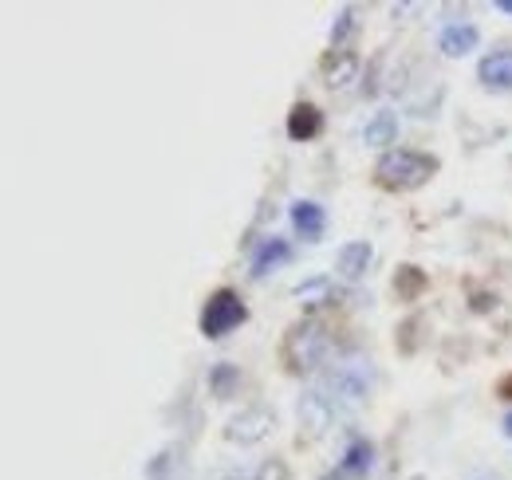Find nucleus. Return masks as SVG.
I'll list each match as a JSON object with an SVG mask.
<instances>
[{
  "label": "nucleus",
  "instance_id": "5",
  "mask_svg": "<svg viewBox=\"0 0 512 480\" xmlns=\"http://www.w3.org/2000/svg\"><path fill=\"white\" fill-rule=\"evenodd\" d=\"M272 429H276V414L268 406H245L241 414H233V418L225 421V441L241 445V449H253Z\"/></svg>",
  "mask_w": 512,
  "mask_h": 480
},
{
  "label": "nucleus",
  "instance_id": "6",
  "mask_svg": "<svg viewBox=\"0 0 512 480\" xmlns=\"http://www.w3.org/2000/svg\"><path fill=\"white\" fill-rule=\"evenodd\" d=\"M477 44H481V32H477V24H469V20H453V24H446V28L438 32V52H442L446 60H465L469 52H477Z\"/></svg>",
  "mask_w": 512,
  "mask_h": 480
},
{
  "label": "nucleus",
  "instance_id": "13",
  "mask_svg": "<svg viewBox=\"0 0 512 480\" xmlns=\"http://www.w3.org/2000/svg\"><path fill=\"white\" fill-rule=\"evenodd\" d=\"M320 130H323L320 107H312V103H296L292 107V115H288V138L292 142H312Z\"/></svg>",
  "mask_w": 512,
  "mask_h": 480
},
{
  "label": "nucleus",
  "instance_id": "9",
  "mask_svg": "<svg viewBox=\"0 0 512 480\" xmlns=\"http://www.w3.org/2000/svg\"><path fill=\"white\" fill-rule=\"evenodd\" d=\"M292 229L308 244H320L327 233V209L320 201H292Z\"/></svg>",
  "mask_w": 512,
  "mask_h": 480
},
{
  "label": "nucleus",
  "instance_id": "14",
  "mask_svg": "<svg viewBox=\"0 0 512 480\" xmlns=\"http://www.w3.org/2000/svg\"><path fill=\"white\" fill-rule=\"evenodd\" d=\"M355 75H359L355 52H331V56L323 60V79H327L331 91H343L347 83H355Z\"/></svg>",
  "mask_w": 512,
  "mask_h": 480
},
{
  "label": "nucleus",
  "instance_id": "15",
  "mask_svg": "<svg viewBox=\"0 0 512 480\" xmlns=\"http://www.w3.org/2000/svg\"><path fill=\"white\" fill-rule=\"evenodd\" d=\"M394 138H398V115L394 111H379V115H371L367 126H363V146H371V150L394 146Z\"/></svg>",
  "mask_w": 512,
  "mask_h": 480
},
{
  "label": "nucleus",
  "instance_id": "20",
  "mask_svg": "<svg viewBox=\"0 0 512 480\" xmlns=\"http://www.w3.org/2000/svg\"><path fill=\"white\" fill-rule=\"evenodd\" d=\"M501 429H505V437L512 441V414H505V421H501Z\"/></svg>",
  "mask_w": 512,
  "mask_h": 480
},
{
  "label": "nucleus",
  "instance_id": "18",
  "mask_svg": "<svg viewBox=\"0 0 512 480\" xmlns=\"http://www.w3.org/2000/svg\"><path fill=\"white\" fill-rule=\"evenodd\" d=\"M422 284H426V276H422L418 268H402V272L394 276V288H398L406 300H414V296L422 292Z\"/></svg>",
  "mask_w": 512,
  "mask_h": 480
},
{
  "label": "nucleus",
  "instance_id": "17",
  "mask_svg": "<svg viewBox=\"0 0 512 480\" xmlns=\"http://www.w3.org/2000/svg\"><path fill=\"white\" fill-rule=\"evenodd\" d=\"M355 28H359L355 8H351V4H343V8L335 12V20H331V52H347V44H351Z\"/></svg>",
  "mask_w": 512,
  "mask_h": 480
},
{
  "label": "nucleus",
  "instance_id": "11",
  "mask_svg": "<svg viewBox=\"0 0 512 480\" xmlns=\"http://www.w3.org/2000/svg\"><path fill=\"white\" fill-rule=\"evenodd\" d=\"M146 480H190L186 445H166V449L146 465Z\"/></svg>",
  "mask_w": 512,
  "mask_h": 480
},
{
  "label": "nucleus",
  "instance_id": "7",
  "mask_svg": "<svg viewBox=\"0 0 512 480\" xmlns=\"http://www.w3.org/2000/svg\"><path fill=\"white\" fill-rule=\"evenodd\" d=\"M292 260V244L284 237H264L260 244L253 248V256H249V268H253L256 280H264V276H272L276 268H284Z\"/></svg>",
  "mask_w": 512,
  "mask_h": 480
},
{
  "label": "nucleus",
  "instance_id": "19",
  "mask_svg": "<svg viewBox=\"0 0 512 480\" xmlns=\"http://www.w3.org/2000/svg\"><path fill=\"white\" fill-rule=\"evenodd\" d=\"M253 480H292V473H288V465H284L280 457H272V461H264V465L256 469Z\"/></svg>",
  "mask_w": 512,
  "mask_h": 480
},
{
  "label": "nucleus",
  "instance_id": "21",
  "mask_svg": "<svg viewBox=\"0 0 512 480\" xmlns=\"http://www.w3.org/2000/svg\"><path fill=\"white\" fill-rule=\"evenodd\" d=\"M497 8H501L505 16H512V0H497Z\"/></svg>",
  "mask_w": 512,
  "mask_h": 480
},
{
  "label": "nucleus",
  "instance_id": "4",
  "mask_svg": "<svg viewBox=\"0 0 512 480\" xmlns=\"http://www.w3.org/2000/svg\"><path fill=\"white\" fill-rule=\"evenodd\" d=\"M245 319H249L245 300H241L233 288H217V292L205 300V307H201V335H205L209 343H221V339H229Z\"/></svg>",
  "mask_w": 512,
  "mask_h": 480
},
{
  "label": "nucleus",
  "instance_id": "10",
  "mask_svg": "<svg viewBox=\"0 0 512 480\" xmlns=\"http://www.w3.org/2000/svg\"><path fill=\"white\" fill-rule=\"evenodd\" d=\"M477 79L489 91H512V48H497L477 63Z\"/></svg>",
  "mask_w": 512,
  "mask_h": 480
},
{
  "label": "nucleus",
  "instance_id": "3",
  "mask_svg": "<svg viewBox=\"0 0 512 480\" xmlns=\"http://www.w3.org/2000/svg\"><path fill=\"white\" fill-rule=\"evenodd\" d=\"M434 174H438V158L418 154V150H386L383 158H379V166H375L379 185L398 189V193H406V189H422Z\"/></svg>",
  "mask_w": 512,
  "mask_h": 480
},
{
  "label": "nucleus",
  "instance_id": "12",
  "mask_svg": "<svg viewBox=\"0 0 512 480\" xmlns=\"http://www.w3.org/2000/svg\"><path fill=\"white\" fill-rule=\"evenodd\" d=\"M371 465H375V445L367 437H351L343 457H339V465H335V473L339 477H367Z\"/></svg>",
  "mask_w": 512,
  "mask_h": 480
},
{
  "label": "nucleus",
  "instance_id": "8",
  "mask_svg": "<svg viewBox=\"0 0 512 480\" xmlns=\"http://www.w3.org/2000/svg\"><path fill=\"white\" fill-rule=\"evenodd\" d=\"M371 264H375V244L371 240H351L335 256V268H339L343 280H363L371 272Z\"/></svg>",
  "mask_w": 512,
  "mask_h": 480
},
{
  "label": "nucleus",
  "instance_id": "2",
  "mask_svg": "<svg viewBox=\"0 0 512 480\" xmlns=\"http://www.w3.org/2000/svg\"><path fill=\"white\" fill-rule=\"evenodd\" d=\"M331 355V331L320 319H300L288 335H284V362L296 374H312L320 370Z\"/></svg>",
  "mask_w": 512,
  "mask_h": 480
},
{
  "label": "nucleus",
  "instance_id": "16",
  "mask_svg": "<svg viewBox=\"0 0 512 480\" xmlns=\"http://www.w3.org/2000/svg\"><path fill=\"white\" fill-rule=\"evenodd\" d=\"M237 390H241V366H233V362H217V366H209V394H213V398L229 402Z\"/></svg>",
  "mask_w": 512,
  "mask_h": 480
},
{
  "label": "nucleus",
  "instance_id": "1",
  "mask_svg": "<svg viewBox=\"0 0 512 480\" xmlns=\"http://www.w3.org/2000/svg\"><path fill=\"white\" fill-rule=\"evenodd\" d=\"M371 386H375V366H371V359H359V355L327 366L320 378L312 382V390L327 402V410L335 414V421L351 418L371 398Z\"/></svg>",
  "mask_w": 512,
  "mask_h": 480
}]
</instances>
